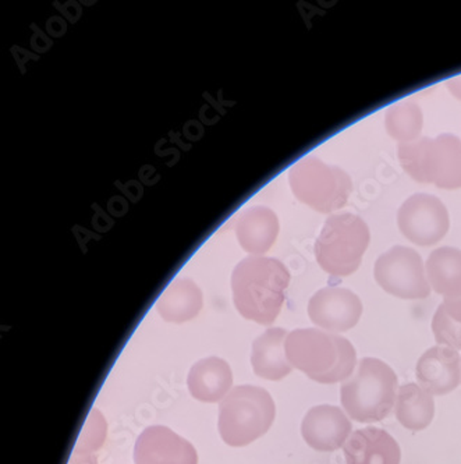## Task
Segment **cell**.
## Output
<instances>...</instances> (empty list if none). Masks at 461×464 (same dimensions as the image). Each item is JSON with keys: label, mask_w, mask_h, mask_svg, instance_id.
<instances>
[{"label": "cell", "mask_w": 461, "mask_h": 464, "mask_svg": "<svg viewBox=\"0 0 461 464\" xmlns=\"http://www.w3.org/2000/svg\"><path fill=\"white\" fill-rule=\"evenodd\" d=\"M289 284V269L282 261L248 256L233 271V302L245 320L269 326L281 314Z\"/></svg>", "instance_id": "cell-1"}, {"label": "cell", "mask_w": 461, "mask_h": 464, "mask_svg": "<svg viewBox=\"0 0 461 464\" xmlns=\"http://www.w3.org/2000/svg\"><path fill=\"white\" fill-rule=\"evenodd\" d=\"M284 349L293 368L303 371L315 382L343 383L356 370L357 353L351 342L323 329L290 332Z\"/></svg>", "instance_id": "cell-2"}, {"label": "cell", "mask_w": 461, "mask_h": 464, "mask_svg": "<svg viewBox=\"0 0 461 464\" xmlns=\"http://www.w3.org/2000/svg\"><path fill=\"white\" fill-rule=\"evenodd\" d=\"M398 392V375L392 367L382 360L364 357L354 374L341 383V401L350 419L371 424L392 413Z\"/></svg>", "instance_id": "cell-3"}, {"label": "cell", "mask_w": 461, "mask_h": 464, "mask_svg": "<svg viewBox=\"0 0 461 464\" xmlns=\"http://www.w3.org/2000/svg\"><path fill=\"white\" fill-rule=\"evenodd\" d=\"M276 416L271 393L260 386L240 385L220 401L217 430L229 447H247L265 435Z\"/></svg>", "instance_id": "cell-4"}, {"label": "cell", "mask_w": 461, "mask_h": 464, "mask_svg": "<svg viewBox=\"0 0 461 464\" xmlns=\"http://www.w3.org/2000/svg\"><path fill=\"white\" fill-rule=\"evenodd\" d=\"M398 157L401 168L414 180L444 190L461 188V141L455 134L421 137L410 144H399Z\"/></svg>", "instance_id": "cell-5"}, {"label": "cell", "mask_w": 461, "mask_h": 464, "mask_svg": "<svg viewBox=\"0 0 461 464\" xmlns=\"http://www.w3.org/2000/svg\"><path fill=\"white\" fill-rule=\"evenodd\" d=\"M370 241V227L359 215H331L315 241V258L326 274L350 276L361 266Z\"/></svg>", "instance_id": "cell-6"}, {"label": "cell", "mask_w": 461, "mask_h": 464, "mask_svg": "<svg viewBox=\"0 0 461 464\" xmlns=\"http://www.w3.org/2000/svg\"><path fill=\"white\" fill-rule=\"evenodd\" d=\"M289 183L300 201L322 214L343 208L353 191V181L341 168L317 157L303 158L293 166Z\"/></svg>", "instance_id": "cell-7"}, {"label": "cell", "mask_w": 461, "mask_h": 464, "mask_svg": "<svg viewBox=\"0 0 461 464\" xmlns=\"http://www.w3.org/2000/svg\"><path fill=\"white\" fill-rule=\"evenodd\" d=\"M377 284L386 293L403 300H424L431 295L426 266L414 248L395 246L377 259Z\"/></svg>", "instance_id": "cell-8"}, {"label": "cell", "mask_w": 461, "mask_h": 464, "mask_svg": "<svg viewBox=\"0 0 461 464\" xmlns=\"http://www.w3.org/2000/svg\"><path fill=\"white\" fill-rule=\"evenodd\" d=\"M398 225L404 237L421 247L437 245L449 232V211L431 194L408 197L398 212Z\"/></svg>", "instance_id": "cell-9"}, {"label": "cell", "mask_w": 461, "mask_h": 464, "mask_svg": "<svg viewBox=\"0 0 461 464\" xmlns=\"http://www.w3.org/2000/svg\"><path fill=\"white\" fill-rule=\"evenodd\" d=\"M308 315L313 325L331 334L353 329L362 315V303L356 293L344 287L328 286L318 290L308 303Z\"/></svg>", "instance_id": "cell-10"}, {"label": "cell", "mask_w": 461, "mask_h": 464, "mask_svg": "<svg viewBox=\"0 0 461 464\" xmlns=\"http://www.w3.org/2000/svg\"><path fill=\"white\" fill-rule=\"evenodd\" d=\"M136 464H198L196 448L165 425H151L134 447Z\"/></svg>", "instance_id": "cell-11"}, {"label": "cell", "mask_w": 461, "mask_h": 464, "mask_svg": "<svg viewBox=\"0 0 461 464\" xmlns=\"http://www.w3.org/2000/svg\"><path fill=\"white\" fill-rule=\"evenodd\" d=\"M353 425L341 407L320 404L308 411L302 422V435L308 447L318 452H335L346 445Z\"/></svg>", "instance_id": "cell-12"}, {"label": "cell", "mask_w": 461, "mask_h": 464, "mask_svg": "<svg viewBox=\"0 0 461 464\" xmlns=\"http://www.w3.org/2000/svg\"><path fill=\"white\" fill-rule=\"evenodd\" d=\"M417 381L432 396L453 392L461 382V357L457 350L434 346L427 350L416 368Z\"/></svg>", "instance_id": "cell-13"}, {"label": "cell", "mask_w": 461, "mask_h": 464, "mask_svg": "<svg viewBox=\"0 0 461 464\" xmlns=\"http://www.w3.org/2000/svg\"><path fill=\"white\" fill-rule=\"evenodd\" d=\"M346 464H400L398 440L377 427L357 430L343 447Z\"/></svg>", "instance_id": "cell-14"}, {"label": "cell", "mask_w": 461, "mask_h": 464, "mask_svg": "<svg viewBox=\"0 0 461 464\" xmlns=\"http://www.w3.org/2000/svg\"><path fill=\"white\" fill-rule=\"evenodd\" d=\"M188 391L204 403L222 401L233 389V372L226 360L206 357L191 367L187 377Z\"/></svg>", "instance_id": "cell-15"}, {"label": "cell", "mask_w": 461, "mask_h": 464, "mask_svg": "<svg viewBox=\"0 0 461 464\" xmlns=\"http://www.w3.org/2000/svg\"><path fill=\"white\" fill-rule=\"evenodd\" d=\"M289 332L283 328H269L253 343L251 365L254 372L268 381H281L292 374L293 365L286 356Z\"/></svg>", "instance_id": "cell-16"}, {"label": "cell", "mask_w": 461, "mask_h": 464, "mask_svg": "<svg viewBox=\"0 0 461 464\" xmlns=\"http://www.w3.org/2000/svg\"><path fill=\"white\" fill-rule=\"evenodd\" d=\"M238 243L248 253L263 256L271 250L279 235V219L266 207H253L235 220Z\"/></svg>", "instance_id": "cell-17"}, {"label": "cell", "mask_w": 461, "mask_h": 464, "mask_svg": "<svg viewBox=\"0 0 461 464\" xmlns=\"http://www.w3.org/2000/svg\"><path fill=\"white\" fill-rule=\"evenodd\" d=\"M429 286L445 299L461 297V250L439 247L429 254L426 264Z\"/></svg>", "instance_id": "cell-18"}, {"label": "cell", "mask_w": 461, "mask_h": 464, "mask_svg": "<svg viewBox=\"0 0 461 464\" xmlns=\"http://www.w3.org/2000/svg\"><path fill=\"white\" fill-rule=\"evenodd\" d=\"M202 305L201 289L190 279H178L163 292L157 308L168 323L183 324L194 320Z\"/></svg>", "instance_id": "cell-19"}, {"label": "cell", "mask_w": 461, "mask_h": 464, "mask_svg": "<svg viewBox=\"0 0 461 464\" xmlns=\"http://www.w3.org/2000/svg\"><path fill=\"white\" fill-rule=\"evenodd\" d=\"M395 413L404 429L414 432L422 431L434 420V396L418 383L401 385L396 399Z\"/></svg>", "instance_id": "cell-20"}, {"label": "cell", "mask_w": 461, "mask_h": 464, "mask_svg": "<svg viewBox=\"0 0 461 464\" xmlns=\"http://www.w3.org/2000/svg\"><path fill=\"white\" fill-rule=\"evenodd\" d=\"M386 131L399 144L417 141L424 127L421 108L413 101H401L386 111Z\"/></svg>", "instance_id": "cell-21"}, {"label": "cell", "mask_w": 461, "mask_h": 464, "mask_svg": "<svg viewBox=\"0 0 461 464\" xmlns=\"http://www.w3.org/2000/svg\"><path fill=\"white\" fill-rule=\"evenodd\" d=\"M106 432H108V425H106L105 419L95 409L91 411L90 417L85 421L84 429L77 440L72 455H94L105 443Z\"/></svg>", "instance_id": "cell-22"}, {"label": "cell", "mask_w": 461, "mask_h": 464, "mask_svg": "<svg viewBox=\"0 0 461 464\" xmlns=\"http://www.w3.org/2000/svg\"><path fill=\"white\" fill-rule=\"evenodd\" d=\"M432 332L440 346L461 350V324L449 317L444 304H440L435 313Z\"/></svg>", "instance_id": "cell-23"}, {"label": "cell", "mask_w": 461, "mask_h": 464, "mask_svg": "<svg viewBox=\"0 0 461 464\" xmlns=\"http://www.w3.org/2000/svg\"><path fill=\"white\" fill-rule=\"evenodd\" d=\"M442 304L445 305V310L449 314V317L453 318L456 323L461 324V297H457V299H445Z\"/></svg>", "instance_id": "cell-24"}, {"label": "cell", "mask_w": 461, "mask_h": 464, "mask_svg": "<svg viewBox=\"0 0 461 464\" xmlns=\"http://www.w3.org/2000/svg\"><path fill=\"white\" fill-rule=\"evenodd\" d=\"M447 90L452 92L453 97L457 98L458 101H461V74L457 77H453V79L447 80Z\"/></svg>", "instance_id": "cell-25"}, {"label": "cell", "mask_w": 461, "mask_h": 464, "mask_svg": "<svg viewBox=\"0 0 461 464\" xmlns=\"http://www.w3.org/2000/svg\"><path fill=\"white\" fill-rule=\"evenodd\" d=\"M69 464H98L95 455H72Z\"/></svg>", "instance_id": "cell-26"}]
</instances>
